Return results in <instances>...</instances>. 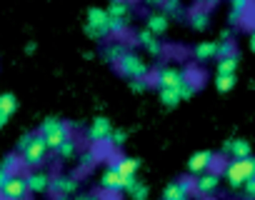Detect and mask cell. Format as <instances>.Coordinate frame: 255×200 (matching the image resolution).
<instances>
[{"label":"cell","mask_w":255,"mask_h":200,"mask_svg":"<svg viewBox=\"0 0 255 200\" xmlns=\"http://www.w3.org/2000/svg\"><path fill=\"white\" fill-rule=\"evenodd\" d=\"M215 88H218L220 93L233 90V88H235V75H218V78H215Z\"/></svg>","instance_id":"f1b7e54d"},{"label":"cell","mask_w":255,"mask_h":200,"mask_svg":"<svg viewBox=\"0 0 255 200\" xmlns=\"http://www.w3.org/2000/svg\"><path fill=\"white\" fill-rule=\"evenodd\" d=\"M25 185H28V193H45L50 188V178L45 173L35 170V173L25 175Z\"/></svg>","instance_id":"5bb4252c"},{"label":"cell","mask_w":255,"mask_h":200,"mask_svg":"<svg viewBox=\"0 0 255 200\" xmlns=\"http://www.w3.org/2000/svg\"><path fill=\"white\" fill-rule=\"evenodd\" d=\"M233 53H235L233 40H223V43H218V60H220V58H228V55H233Z\"/></svg>","instance_id":"4dcf8cb0"},{"label":"cell","mask_w":255,"mask_h":200,"mask_svg":"<svg viewBox=\"0 0 255 200\" xmlns=\"http://www.w3.org/2000/svg\"><path fill=\"white\" fill-rule=\"evenodd\" d=\"M38 135L45 140V145H48V150H58V145L63 143V140H68L70 138V128L65 125V123H60L58 118H48L43 125H40V130H38Z\"/></svg>","instance_id":"277c9868"},{"label":"cell","mask_w":255,"mask_h":200,"mask_svg":"<svg viewBox=\"0 0 255 200\" xmlns=\"http://www.w3.org/2000/svg\"><path fill=\"white\" fill-rule=\"evenodd\" d=\"M115 65H118L120 75L130 78V80H145V78H148V73H150L148 63H145L138 53H133V50H125V53H123V58H120Z\"/></svg>","instance_id":"3957f363"},{"label":"cell","mask_w":255,"mask_h":200,"mask_svg":"<svg viewBox=\"0 0 255 200\" xmlns=\"http://www.w3.org/2000/svg\"><path fill=\"white\" fill-rule=\"evenodd\" d=\"M250 178H255V158H233L225 165V180L230 188H243Z\"/></svg>","instance_id":"6da1fadb"},{"label":"cell","mask_w":255,"mask_h":200,"mask_svg":"<svg viewBox=\"0 0 255 200\" xmlns=\"http://www.w3.org/2000/svg\"><path fill=\"white\" fill-rule=\"evenodd\" d=\"M123 53H125V48H123L120 43H113V45H108V48H105V60L118 63V60L123 58Z\"/></svg>","instance_id":"83f0119b"},{"label":"cell","mask_w":255,"mask_h":200,"mask_svg":"<svg viewBox=\"0 0 255 200\" xmlns=\"http://www.w3.org/2000/svg\"><path fill=\"white\" fill-rule=\"evenodd\" d=\"M138 43H140L150 55H160V53H163V45H160L158 35H153L150 30H140V33H138Z\"/></svg>","instance_id":"2e32d148"},{"label":"cell","mask_w":255,"mask_h":200,"mask_svg":"<svg viewBox=\"0 0 255 200\" xmlns=\"http://www.w3.org/2000/svg\"><path fill=\"white\" fill-rule=\"evenodd\" d=\"M185 78H188V73L180 70V68H163V70H158V85H160V90H165V88H180L185 83Z\"/></svg>","instance_id":"52a82bcc"},{"label":"cell","mask_w":255,"mask_h":200,"mask_svg":"<svg viewBox=\"0 0 255 200\" xmlns=\"http://www.w3.org/2000/svg\"><path fill=\"white\" fill-rule=\"evenodd\" d=\"M168 25H170V20H168L165 13H153V15H148V28L145 30H150L153 35H163L168 30Z\"/></svg>","instance_id":"ac0fdd59"},{"label":"cell","mask_w":255,"mask_h":200,"mask_svg":"<svg viewBox=\"0 0 255 200\" xmlns=\"http://www.w3.org/2000/svg\"><path fill=\"white\" fill-rule=\"evenodd\" d=\"M108 25H110V35H120V33H125L128 20H115V18H110V20H108Z\"/></svg>","instance_id":"d6a6232c"},{"label":"cell","mask_w":255,"mask_h":200,"mask_svg":"<svg viewBox=\"0 0 255 200\" xmlns=\"http://www.w3.org/2000/svg\"><path fill=\"white\" fill-rule=\"evenodd\" d=\"M13 173L10 170H5L3 165H0V193H3V188H5V183H8V178H10Z\"/></svg>","instance_id":"d590c367"},{"label":"cell","mask_w":255,"mask_h":200,"mask_svg":"<svg viewBox=\"0 0 255 200\" xmlns=\"http://www.w3.org/2000/svg\"><path fill=\"white\" fill-rule=\"evenodd\" d=\"M78 200H95L93 195H83V198H78Z\"/></svg>","instance_id":"f35d334b"},{"label":"cell","mask_w":255,"mask_h":200,"mask_svg":"<svg viewBox=\"0 0 255 200\" xmlns=\"http://www.w3.org/2000/svg\"><path fill=\"white\" fill-rule=\"evenodd\" d=\"M75 148H78V145H75V140H73V138H68V140H63V143L58 145V150H55V153H58V158L70 160V158L75 155Z\"/></svg>","instance_id":"484cf974"},{"label":"cell","mask_w":255,"mask_h":200,"mask_svg":"<svg viewBox=\"0 0 255 200\" xmlns=\"http://www.w3.org/2000/svg\"><path fill=\"white\" fill-rule=\"evenodd\" d=\"M110 133H113V125H110L108 118H95L93 125L88 128V138H90L93 143H105V140H110Z\"/></svg>","instance_id":"7c38bea8"},{"label":"cell","mask_w":255,"mask_h":200,"mask_svg":"<svg viewBox=\"0 0 255 200\" xmlns=\"http://www.w3.org/2000/svg\"><path fill=\"white\" fill-rule=\"evenodd\" d=\"M218 185H220V175L218 173H208V170L200 173L198 180H193V190L198 195H213L218 190Z\"/></svg>","instance_id":"ba28073f"},{"label":"cell","mask_w":255,"mask_h":200,"mask_svg":"<svg viewBox=\"0 0 255 200\" xmlns=\"http://www.w3.org/2000/svg\"><path fill=\"white\" fill-rule=\"evenodd\" d=\"M50 150H48V145H45V140L35 133V135H25L23 140H20V158H23V163L28 165V168H38L43 160H45V155H48Z\"/></svg>","instance_id":"7a4b0ae2"},{"label":"cell","mask_w":255,"mask_h":200,"mask_svg":"<svg viewBox=\"0 0 255 200\" xmlns=\"http://www.w3.org/2000/svg\"><path fill=\"white\" fill-rule=\"evenodd\" d=\"M193 53H195L198 60H213V58H218V43L215 40H203V43L195 45Z\"/></svg>","instance_id":"ffe728a7"},{"label":"cell","mask_w":255,"mask_h":200,"mask_svg":"<svg viewBox=\"0 0 255 200\" xmlns=\"http://www.w3.org/2000/svg\"><path fill=\"white\" fill-rule=\"evenodd\" d=\"M160 103H163L165 108H175V105L180 103L178 88H165V90H160Z\"/></svg>","instance_id":"d4e9b609"},{"label":"cell","mask_w":255,"mask_h":200,"mask_svg":"<svg viewBox=\"0 0 255 200\" xmlns=\"http://www.w3.org/2000/svg\"><path fill=\"white\" fill-rule=\"evenodd\" d=\"M48 190H55L58 195H70L75 190V180L73 178H55V180H50Z\"/></svg>","instance_id":"44dd1931"},{"label":"cell","mask_w":255,"mask_h":200,"mask_svg":"<svg viewBox=\"0 0 255 200\" xmlns=\"http://www.w3.org/2000/svg\"><path fill=\"white\" fill-rule=\"evenodd\" d=\"M110 143L120 148V145L125 143V130H113V133H110Z\"/></svg>","instance_id":"836d02e7"},{"label":"cell","mask_w":255,"mask_h":200,"mask_svg":"<svg viewBox=\"0 0 255 200\" xmlns=\"http://www.w3.org/2000/svg\"><path fill=\"white\" fill-rule=\"evenodd\" d=\"M18 108V98L13 93H0V128L8 125V118L15 113Z\"/></svg>","instance_id":"4fadbf2b"},{"label":"cell","mask_w":255,"mask_h":200,"mask_svg":"<svg viewBox=\"0 0 255 200\" xmlns=\"http://www.w3.org/2000/svg\"><path fill=\"white\" fill-rule=\"evenodd\" d=\"M25 195H28L25 178H23V175H18V173H13V175L8 178V183H5L3 193H0V198H3V200H25Z\"/></svg>","instance_id":"8992f818"},{"label":"cell","mask_w":255,"mask_h":200,"mask_svg":"<svg viewBox=\"0 0 255 200\" xmlns=\"http://www.w3.org/2000/svg\"><path fill=\"white\" fill-rule=\"evenodd\" d=\"M250 50H253V53H255V33H253V35H250Z\"/></svg>","instance_id":"74e56055"},{"label":"cell","mask_w":255,"mask_h":200,"mask_svg":"<svg viewBox=\"0 0 255 200\" xmlns=\"http://www.w3.org/2000/svg\"><path fill=\"white\" fill-rule=\"evenodd\" d=\"M108 18H115V20H128L130 18V3L128 0H113L110 8L105 10Z\"/></svg>","instance_id":"e0dca14e"},{"label":"cell","mask_w":255,"mask_h":200,"mask_svg":"<svg viewBox=\"0 0 255 200\" xmlns=\"http://www.w3.org/2000/svg\"><path fill=\"white\" fill-rule=\"evenodd\" d=\"M235 70H238V55L235 53L218 60V75H235Z\"/></svg>","instance_id":"603a6c76"},{"label":"cell","mask_w":255,"mask_h":200,"mask_svg":"<svg viewBox=\"0 0 255 200\" xmlns=\"http://www.w3.org/2000/svg\"><path fill=\"white\" fill-rule=\"evenodd\" d=\"M208 23H210V18H208V13H205V10H195V13L190 15V25H193L195 30H205V28H208Z\"/></svg>","instance_id":"4316f807"},{"label":"cell","mask_w":255,"mask_h":200,"mask_svg":"<svg viewBox=\"0 0 255 200\" xmlns=\"http://www.w3.org/2000/svg\"><path fill=\"white\" fill-rule=\"evenodd\" d=\"M125 193H128V195H130V200H145V198H148V185L133 178L130 183H128V188H125Z\"/></svg>","instance_id":"7402d4cb"},{"label":"cell","mask_w":255,"mask_h":200,"mask_svg":"<svg viewBox=\"0 0 255 200\" xmlns=\"http://www.w3.org/2000/svg\"><path fill=\"white\" fill-rule=\"evenodd\" d=\"M148 5H163V0H145Z\"/></svg>","instance_id":"8d00e7d4"},{"label":"cell","mask_w":255,"mask_h":200,"mask_svg":"<svg viewBox=\"0 0 255 200\" xmlns=\"http://www.w3.org/2000/svg\"><path fill=\"white\" fill-rule=\"evenodd\" d=\"M125 180H133L135 175H138V168H140V160H135V158H118V163L113 165Z\"/></svg>","instance_id":"9a60e30c"},{"label":"cell","mask_w":255,"mask_h":200,"mask_svg":"<svg viewBox=\"0 0 255 200\" xmlns=\"http://www.w3.org/2000/svg\"><path fill=\"white\" fill-rule=\"evenodd\" d=\"M223 153H230L233 158H248L250 155V143L248 140H228L225 145H223Z\"/></svg>","instance_id":"d6986e66"},{"label":"cell","mask_w":255,"mask_h":200,"mask_svg":"<svg viewBox=\"0 0 255 200\" xmlns=\"http://www.w3.org/2000/svg\"><path fill=\"white\" fill-rule=\"evenodd\" d=\"M213 163H215V153H210V150H198V153L188 160V170H190L193 175H200V173L210 170Z\"/></svg>","instance_id":"30bf717a"},{"label":"cell","mask_w":255,"mask_h":200,"mask_svg":"<svg viewBox=\"0 0 255 200\" xmlns=\"http://www.w3.org/2000/svg\"><path fill=\"white\" fill-rule=\"evenodd\" d=\"M128 183H130V180H125L115 168H108V170L103 173V180H100L103 190H108V193H125Z\"/></svg>","instance_id":"9c48e42d"},{"label":"cell","mask_w":255,"mask_h":200,"mask_svg":"<svg viewBox=\"0 0 255 200\" xmlns=\"http://www.w3.org/2000/svg\"><path fill=\"white\" fill-rule=\"evenodd\" d=\"M178 93H180V100H190V98H193V93H195V80L185 78V83L178 88Z\"/></svg>","instance_id":"f546056e"},{"label":"cell","mask_w":255,"mask_h":200,"mask_svg":"<svg viewBox=\"0 0 255 200\" xmlns=\"http://www.w3.org/2000/svg\"><path fill=\"white\" fill-rule=\"evenodd\" d=\"M243 190H245V195H248L250 200H255V178H250V180L243 185Z\"/></svg>","instance_id":"e575fe53"},{"label":"cell","mask_w":255,"mask_h":200,"mask_svg":"<svg viewBox=\"0 0 255 200\" xmlns=\"http://www.w3.org/2000/svg\"><path fill=\"white\" fill-rule=\"evenodd\" d=\"M163 10H165L168 18L170 15H178L180 13V0H163Z\"/></svg>","instance_id":"1f68e13d"},{"label":"cell","mask_w":255,"mask_h":200,"mask_svg":"<svg viewBox=\"0 0 255 200\" xmlns=\"http://www.w3.org/2000/svg\"><path fill=\"white\" fill-rule=\"evenodd\" d=\"M190 190H193V180H175V183H170L165 190H163V200H188V195H190Z\"/></svg>","instance_id":"8fae6325"},{"label":"cell","mask_w":255,"mask_h":200,"mask_svg":"<svg viewBox=\"0 0 255 200\" xmlns=\"http://www.w3.org/2000/svg\"><path fill=\"white\" fill-rule=\"evenodd\" d=\"M108 13L103 8H90L88 10V20H85V33L93 40H103L110 35V25H108Z\"/></svg>","instance_id":"5b68a950"},{"label":"cell","mask_w":255,"mask_h":200,"mask_svg":"<svg viewBox=\"0 0 255 200\" xmlns=\"http://www.w3.org/2000/svg\"><path fill=\"white\" fill-rule=\"evenodd\" d=\"M250 5H253V0H230V8H233L230 20H233V23H240L243 15H245V10H248Z\"/></svg>","instance_id":"cb8c5ba5"}]
</instances>
